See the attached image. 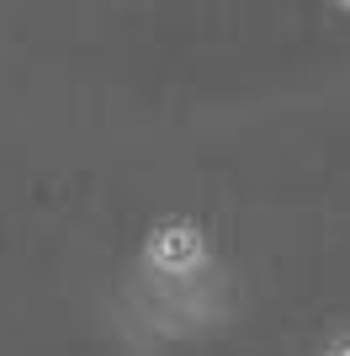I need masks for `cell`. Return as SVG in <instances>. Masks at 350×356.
Segmentation results:
<instances>
[{
    "label": "cell",
    "instance_id": "obj_1",
    "mask_svg": "<svg viewBox=\"0 0 350 356\" xmlns=\"http://www.w3.org/2000/svg\"><path fill=\"white\" fill-rule=\"evenodd\" d=\"M202 255H207V239L197 234V223H165L149 245V261L160 271H197Z\"/></svg>",
    "mask_w": 350,
    "mask_h": 356
},
{
    "label": "cell",
    "instance_id": "obj_2",
    "mask_svg": "<svg viewBox=\"0 0 350 356\" xmlns=\"http://www.w3.org/2000/svg\"><path fill=\"white\" fill-rule=\"evenodd\" d=\"M340 356H350V346H345V351H340Z\"/></svg>",
    "mask_w": 350,
    "mask_h": 356
}]
</instances>
